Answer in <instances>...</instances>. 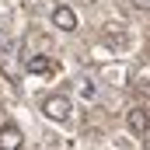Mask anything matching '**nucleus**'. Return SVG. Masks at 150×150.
Segmentation results:
<instances>
[{
  "label": "nucleus",
  "instance_id": "nucleus-5",
  "mask_svg": "<svg viewBox=\"0 0 150 150\" xmlns=\"http://www.w3.org/2000/svg\"><path fill=\"white\" fill-rule=\"evenodd\" d=\"M25 70H28V74H35V77H45V74H52V70H56V63H52L49 56H32V59L25 63Z\"/></svg>",
  "mask_w": 150,
  "mask_h": 150
},
{
  "label": "nucleus",
  "instance_id": "nucleus-1",
  "mask_svg": "<svg viewBox=\"0 0 150 150\" xmlns=\"http://www.w3.org/2000/svg\"><path fill=\"white\" fill-rule=\"evenodd\" d=\"M42 112H45V119H52V122H67L70 112H74V105H70L67 94H52V98L42 101Z\"/></svg>",
  "mask_w": 150,
  "mask_h": 150
},
{
  "label": "nucleus",
  "instance_id": "nucleus-3",
  "mask_svg": "<svg viewBox=\"0 0 150 150\" xmlns=\"http://www.w3.org/2000/svg\"><path fill=\"white\" fill-rule=\"evenodd\" d=\"M21 143H25V136H21L18 126H4L0 129V150H21Z\"/></svg>",
  "mask_w": 150,
  "mask_h": 150
},
{
  "label": "nucleus",
  "instance_id": "nucleus-6",
  "mask_svg": "<svg viewBox=\"0 0 150 150\" xmlns=\"http://www.w3.org/2000/svg\"><path fill=\"white\" fill-rule=\"evenodd\" d=\"M105 42L115 45V49H126L129 38H126V32H122V25H108V28H105Z\"/></svg>",
  "mask_w": 150,
  "mask_h": 150
},
{
  "label": "nucleus",
  "instance_id": "nucleus-2",
  "mask_svg": "<svg viewBox=\"0 0 150 150\" xmlns=\"http://www.w3.org/2000/svg\"><path fill=\"white\" fill-rule=\"evenodd\" d=\"M52 25H56L59 32H74V28H77V14H74V7H67V4L52 7Z\"/></svg>",
  "mask_w": 150,
  "mask_h": 150
},
{
  "label": "nucleus",
  "instance_id": "nucleus-7",
  "mask_svg": "<svg viewBox=\"0 0 150 150\" xmlns=\"http://www.w3.org/2000/svg\"><path fill=\"white\" fill-rule=\"evenodd\" d=\"M133 4H136V7H150V0H133Z\"/></svg>",
  "mask_w": 150,
  "mask_h": 150
},
{
  "label": "nucleus",
  "instance_id": "nucleus-4",
  "mask_svg": "<svg viewBox=\"0 0 150 150\" xmlns=\"http://www.w3.org/2000/svg\"><path fill=\"white\" fill-rule=\"evenodd\" d=\"M126 126H129V133H136V136H143V133H147V112H143V108H129V112H126Z\"/></svg>",
  "mask_w": 150,
  "mask_h": 150
}]
</instances>
